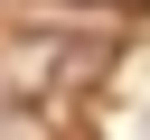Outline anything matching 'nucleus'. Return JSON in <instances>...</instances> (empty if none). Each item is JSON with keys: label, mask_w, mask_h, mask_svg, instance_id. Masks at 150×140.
Returning <instances> with one entry per match:
<instances>
[{"label": "nucleus", "mask_w": 150, "mask_h": 140, "mask_svg": "<svg viewBox=\"0 0 150 140\" xmlns=\"http://www.w3.org/2000/svg\"><path fill=\"white\" fill-rule=\"evenodd\" d=\"M0 93H19V75H9V56H0Z\"/></svg>", "instance_id": "obj_1"}]
</instances>
